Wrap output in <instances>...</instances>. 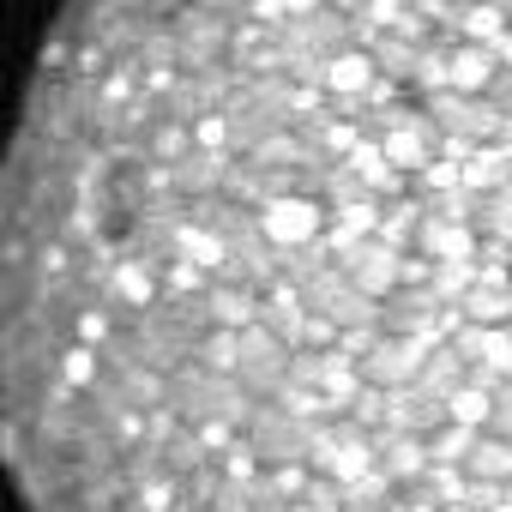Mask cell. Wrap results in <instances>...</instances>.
<instances>
[{
	"label": "cell",
	"mask_w": 512,
	"mask_h": 512,
	"mask_svg": "<svg viewBox=\"0 0 512 512\" xmlns=\"http://www.w3.org/2000/svg\"><path fill=\"white\" fill-rule=\"evenodd\" d=\"M0 338L25 512H512V0H67Z\"/></svg>",
	"instance_id": "obj_1"
}]
</instances>
